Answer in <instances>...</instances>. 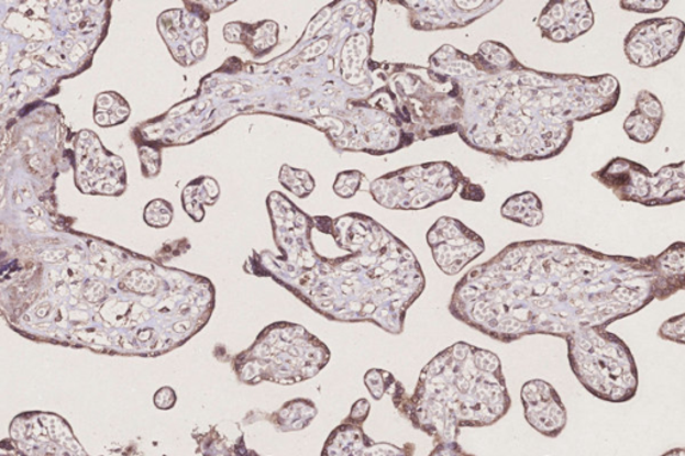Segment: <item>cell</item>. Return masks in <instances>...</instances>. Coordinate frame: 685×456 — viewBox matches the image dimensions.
I'll use <instances>...</instances> for the list:
<instances>
[{"label":"cell","mask_w":685,"mask_h":456,"mask_svg":"<svg viewBox=\"0 0 685 456\" xmlns=\"http://www.w3.org/2000/svg\"><path fill=\"white\" fill-rule=\"evenodd\" d=\"M665 112L662 101L648 90H641L636 96L634 109L625 121L626 134L633 143L651 144L662 129Z\"/></svg>","instance_id":"9"},{"label":"cell","mask_w":685,"mask_h":456,"mask_svg":"<svg viewBox=\"0 0 685 456\" xmlns=\"http://www.w3.org/2000/svg\"><path fill=\"white\" fill-rule=\"evenodd\" d=\"M369 412H372V404H369L367 399L356 400L353 407H351V411L347 418L344 419L345 422L354 423V424H363L366 423Z\"/></svg>","instance_id":"17"},{"label":"cell","mask_w":685,"mask_h":456,"mask_svg":"<svg viewBox=\"0 0 685 456\" xmlns=\"http://www.w3.org/2000/svg\"><path fill=\"white\" fill-rule=\"evenodd\" d=\"M279 416L284 430L299 431L310 426L318 416V409L311 400L298 399L284 405Z\"/></svg>","instance_id":"12"},{"label":"cell","mask_w":685,"mask_h":456,"mask_svg":"<svg viewBox=\"0 0 685 456\" xmlns=\"http://www.w3.org/2000/svg\"><path fill=\"white\" fill-rule=\"evenodd\" d=\"M592 177L622 202L656 208L685 201V162L652 173L643 164L615 157Z\"/></svg>","instance_id":"3"},{"label":"cell","mask_w":685,"mask_h":456,"mask_svg":"<svg viewBox=\"0 0 685 456\" xmlns=\"http://www.w3.org/2000/svg\"><path fill=\"white\" fill-rule=\"evenodd\" d=\"M660 456H685V448L683 447L672 448L670 449V452H666Z\"/></svg>","instance_id":"19"},{"label":"cell","mask_w":685,"mask_h":456,"mask_svg":"<svg viewBox=\"0 0 685 456\" xmlns=\"http://www.w3.org/2000/svg\"><path fill=\"white\" fill-rule=\"evenodd\" d=\"M524 419L537 433L559 437L567 423L565 404L555 388L542 379L527 381L521 388Z\"/></svg>","instance_id":"6"},{"label":"cell","mask_w":685,"mask_h":456,"mask_svg":"<svg viewBox=\"0 0 685 456\" xmlns=\"http://www.w3.org/2000/svg\"><path fill=\"white\" fill-rule=\"evenodd\" d=\"M685 40V22L681 18H652L636 23L625 40L629 64L653 69L675 58Z\"/></svg>","instance_id":"4"},{"label":"cell","mask_w":685,"mask_h":456,"mask_svg":"<svg viewBox=\"0 0 685 456\" xmlns=\"http://www.w3.org/2000/svg\"><path fill=\"white\" fill-rule=\"evenodd\" d=\"M361 177V173L357 171L342 173L335 182V187H333L335 193L343 197V199H350V197H353L357 192V189H360Z\"/></svg>","instance_id":"16"},{"label":"cell","mask_w":685,"mask_h":456,"mask_svg":"<svg viewBox=\"0 0 685 456\" xmlns=\"http://www.w3.org/2000/svg\"><path fill=\"white\" fill-rule=\"evenodd\" d=\"M395 380L397 378L390 371L382 368L368 369L366 375H364V385H366L367 391L374 400L384 399L390 391Z\"/></svg>","instance_id":"13"},{"label":"cell","mask_w":685,"mask_h":456,"mask_svg":"<svg viewBox=\"0 0 685 456\" xmlns=\"http://www.w3.org/2000/svg\"><path fill=\"white\" fill-rule=\"evenodd\" d=\"M417 446L411 442L402 447L387 442H374L362 424L343 421L324 443L322 456H413Z\"/></svg>","instance_id":"8"},{"label":"cell","mask_w":685,"mask_h":456,"mask_svg":"<svg viewBox=\"0 0 685 456\" xmlns=\"http://www.w3.org/2000/svg\"><path fill=\"white\" fill-rule=\"evenodd\" d=\"M429 456H477L468 454L458 442L438 443Z\"/></svg>","instance_id":"18"},{"label":"cell","mask_w":685,"mask_h":456,"mask_svg":"<svg viewBox=\"0 0 685 456\" xmlns=\"http://www.w3.org/2000/svg\"><path fill=\"white\" fill-rule=\"evenodd\" d=\"M669 0H621L622 10L638 12V14H656L669 5Z\"/></svg>","instance_id":"15"},{"label":"cell","mask_w":685,"mask_h":456,"mask_svg":"<svg viewBox=\"0 0 685 456\" xmlns=\"http://www.w3.org/2000/svg\"><path fill=\"white\" fill-rule=\"evenodd\" d=\"M501 213L505 219L529 227L540 226L544 223V208L539 196L522 193L511 197L504 203Z\"/></svg>","instance_id":"11"},{"label":"cell","mask_w":685,"mask_h":456,"mask_svg":"<svg viewBox=\"0 0 685 456\" xmlns=\"http://www.w3.org/2000/svg\"><path fill=\"white\" fill-rule=\"evenodd\" d=\"M595 26V12L586 0H559L541 12L539 27L544 38L567 43L589 33Z\"/></svg>","instance_id":"7"},{"label":"cell","mask_w":685,"mask_h":456,"mask_svg":"<svg viewBox=\"0 0 685 456\" xmlns=\"http://www.w3.org/2000/svg\"><path fill=\"white\" fill-rule=\"evenodd\" d=\"M428 244L443 274L454 276L485 252L484 240L460 220L442 218L431 226Z\"/></svg>","instance_id":"5"},{"label":"cell","mask_w":685,"mask_h":456,"mask_svg":"<svg viewBox=\"0 0 685 456\" xmlns=\"http://www.w3.org/2000/svg\"><path fill=\"white\" fill-rule=\"evenodd\" d=\"M658 336L666 342L685 345V313L665 320L660 325Z\"/></svg>","instance_id":"14"},{"label":"cell","mask_w":685,"mask_h":456,"mask_svg":"<svg viewBox=\"0 0 685 456\" xmlns=\"http://www.w3.org/2000/svg\"><path fill=\"white\" fill-rule=\"evenodd\" d=\"M660 300L685 291V243L676 242L656 256Z\"/></svg>","instance_id":"10"},{"label":"cell","mask_w":685,"mask_h":456,"mask_svg":"<svg viewBox=\"0 0 685 456\" xmlns=\"http://www.w3.org/2000/svg\"><path fill=\"white\" fill-rule=\"evenodd\" d=\"M656 256L607 255L584 245L515 243L454 289L449 311L493 341L564 338L608 330L660 298Z\"/></svg>","instance_id":"1"},{"label":"cell","mask_w":685,"mask_h":456,"mask_svg":"<svg viewBox=\"0 0 685 456\" xmlns=\"http://www.w3.org/2000/svg\"><path fill=\"white\" fill-rule=\"evenodd\" d=\"M395 410L438 443L458 442L461 430L490 427L508 414L511 398L499 357L458 342L419 374L412 393L397 379L388 391Z\"/></svg>","instance_id":"2"}]
</instances>
